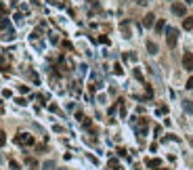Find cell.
Returning a JSON list of instances; mask_svg holds the SVG:
<instances>
[{
	"label": "cell",
	"mask_w": 193,
	"mask_h": 170,
	"mask_svg": "<svg viewBox=\"0 0 193 170\" xmlns=\"http://www.w3.org/2000/svg\"><path fill=\"white\" fill-rule=\"evenodd\" d=\"M166 40H168V46L174 49V46H176V40H179V29L168 28V29H166Z\"/></svg>",
	"instance_id": "obj_1"
},
{
	"label": "cell",
	"mask_w": 193,
	"mask_h": 170,
	"mask_svg": "<svg viewBox=\"0 0 193 170\" xmlns=\"http://www.w3.org/2000/svg\"><path fill=\"white\" fill-rule=\"evenodd\" d=\"M15 141L19 143V145H25V147H29V145H34V137L29 135V132H21V135L15 137Z\"/></svg>",
	"instance_id": "obj_2"
},
{
	"label": "cell",
	"mask_w": 193,
	"mask_h": 170,
	"mask_svg": "<svg viewBox=\"0 0 193 170\" xmlns=\"http://www.w3.org/2000/svg\"><path fill=\"white\" fill-rule=\"evenodd\" d=\"M172 13L176 15V17H185V15H187V7H185V4H180V2H174V4H172Z\"/></svg>",
	"instance_id": "obj_3"
},
{
	"label": "cell",
	"mask_w": 193,
	"mask_h": 170,
	"mask_svg": "<svg viewBox=\"0 0 193 170\" xmlns=\"http://www.w3.org/2000/svg\"><path fill=\"white\" fill-rule=\"evenodd\" d=\"M183 67H185L187 71L193 70V55L191 53H185V55H183Z\"/></svg>",
	"instance_id": "obj_4"
},
{
	"label": "cell",
	"mask_w": 193,
	"mask_h": 170,
	"mask_svg": "<svg viewBox=\"0 0 193 170\" xmlns=\"http://www.w3.org/2000/svg\"><path fill=\"white\" fill-rule=\"evenodd\" d=\"M153 23H155V15L147 13V15H145V19H143V25H145V28H151Z\"/></svg>",
	"instance_id": "obj_5"
},
{
	"label": "cell",
	"mask_w": 193,
	"mask_h": 170,
	"mask_svg": "<svg viewBox=\"0 0 193 170\" xmlns=\"http://www.w3.org/2000/svg\"><path fill=\"white\" fill-rule=\"evenodd\" d=\"M147 50H149L151 55H158V44H155V42H151V40H149V42H147Z\"/></svg>",
	"instance_id": "obj_6"
},
{
	"label": "cell",
	"mask_w": 193,
	"mask_h": 170,
	"mask_svg": "<svg viewBox=\"0 0 193 170\" xmlns=\"http://www.w3.org/2000/svg\"><path fill=\"white\" fill-rule=\"evenodd\" d=\"M183 28H185V29H193V17H185V21H183Z\"/></svg>",
	"instance_id": "obj_7"
},
{
	"label": "cell",
	"mask_w": 193,
	"mask_h": 170,
	"mask_svg": "<svg viewBox=\"0 0 193 170\" xmlns=\"http://www.w3.org/2000/svg\"><path fill=\"white\" fill-rule=\"evenodd\" d=\"M164 29H166V23H164V19H159V21L155 23V32H158V34H162Z\"/></svg>",
	"instance_id": "obj_8"
},
{
	"label": "cell",
	"mask_w": 193,
	"mask_h": 170,
	"mask_svg": "<svg viewBox=\"0 0 193 170\" xmlns=\"http://www.w3.org/2000/svg\"><path fill=\"white\" fill-rule=\"evenodd\" d=\"M183 109H185L187 113H193V103L191 101H183Z\"/></svg>",
	"instance_id": "obj_9"
},
{
	"label": "cell",
	"mask_w": 193,
	"mask_h": 170,
	"mask_svg": "<svg viewBox=\"0 0 193 170\" xmlns=\"http://www.w3.org/2000/svg\"><path fill=\"white\" fill-rule=\"evenodd\" d=\"M28 166L32 170H38V162H36V160H32V157H28Z\"/></svg>",
	"instance_id": "obj_10"
},
{
	"label": "cell",
	"mask_w": 193,
	"mask_h": 170,
	"mask_svg": "<svg viewBox=\"0 0 193 170\" xmlns=\"http://www.w3.org/2000/svg\"><path fill=\"white\" fill-rule=\"evenodd\" d=\"M109 168L111 170H122V168H120V164H117V160H109Z\"/></svg>",
	"instance_id": "obj_11"
},
{
	"label": "cell",
	"mask_w": 193,
	"mask_h": 170,
	"mask_svg": "<svg viewBox=\"0 0 193 170\" xmlns=\"http://www.w3.org/2000/svg\"><path fill=\"white\" fill-rule=\"evenodd\" d=\"M8 168H11V170H21V166L15 162V160H11V162H8Z\"/></svg>",
	"instance_id": "obj_12"
},
{
	"label": "cell",
	"mask_w": 193,
	"mask_h": 170,
	"mask_svg": "<svg viewBox=\"0 0 193 170\" xmlns=\"http://www.w3.org/2000/svg\"><path fill=\"white\" fill-rule=\"evenodd\" d=\"M147 166H151V168H158V166H159V160H147Z\"/></svg>",
	"instance_id": "obj_13"
},
{
	"label": "cell",
	"mask_w": 193,
	"mask_h": 170,
	"mask_svg": "<svg viewBox=\"0 0 193 170\" xmlns=\"http://www.w3.org/2000/svg\"><path fill=\"white\" fill-rule=\"evenodd\" d=\"M42 168H44V170H53V168H55V162H50V160H48V162H44Z\"/></svg>",
	"instance_id": "obj_14"
},
{
	"label": "cell",
	"mask_w": 193,
	"mask_h": 170,
	"mask_svg": "<svg viewBox=\"0 0 193 170\" xmlns=\"http://www.w3.org/2000/svg\"><path fill=\"white\" fill-rule=\"evenodd\" d=\"M4 143H7V135L0 130V147H4Z\"/></svg>",
	"instance_id": "obj_15"
},
{
	"label": "cell",
	"mask_w": 193,
	"mask_h": 170,
	"mask_svg": "<svg viewBox=\"0 0 193 170\" xmlns=\"http://www.w3.org/2000/svg\"><path fill=\"white\" fill-rule=\"evenodd\" d=\"M187 88H189V90H191V88H193V76H191V78H189V80H187Z\"/></svg>",
	"instance_id": "obj_16"
},
{
	"label": "cell",
	"mask_w": 193,
	"mask_h": 170,
	"mask_svg": "<svg viewBox=\"0 0 193 170\" xmlns=\"http://www.w3.org/2000/svg\"><path fill=\"white\" fill-rule=\"evenodd\" d=\"M166 111H168V107H159V109H158V113H159V116H164Z\"/></svg>",
	"instance_id": "obj_17"
},
{
	"label": "cell",
	"mask_w": 193,
	"mask_h": 170,
	"mask_svg": "<svg viewBox=\"0 0 193 170\" xmlns=\"http://www.w3.org/2000/svg\"><path fill=\"white\" fill-rule=\"evenodd\" d=\"M134 78H137V80H143V76H141V71H138V70H134Z\"/></svg>",
	"instance_id": "obj_18"
},
{
	"label": "cell",
	"mask_w": 193,
	"mask_h": 170,
	"mask_svg": "<svg viewBox=\"0 0 193 170\" xmlns=\"http://www.w3.org/2000/svg\"><path fill=\"white\" fill-rule=\"evenodd\" d=\"M137 4H147V0H134Z\"/></svg>",
	"instance_id": "obj_19"
}]
</instances>
